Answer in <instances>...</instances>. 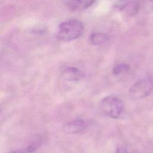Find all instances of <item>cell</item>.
<instances>
[{
	"label": "cell",
	"instance_id": "obj_1",
	"mask_svg": "<svg viewBox=\"0 0 153 153\" xmlns=\"http://www.w3.org/2000/svg\"><path fill=\"white\" fill-rule=\"evenodd\" d=\"M83 32L84 25L80 20L69 19L59 25L57 37L62 41H71L80 37Z\"/></svg>",
	"mask_w": 153,
	"mask_h": 153
},
{
	"label": "cell",
	"instance_id": "obj_2",
	"mask_svg": "<svg viewBox=\"0 0 153 153\" xmlns=\"http://www.w3.org/2000/svg\"><path fill=\"white\" fill-rule=\"evenodd\" d=\"M101 111L112 118H118L124 108L123 101L116 95L112 94L104 97L100 102Z\"/></svg>",
	"mask_w": 153,
	"mask_h": 153
},
{
	"label": "cell",
	"instance_id": "obj_3",
	"mask_svg": "<svg viewBox=\"0 0 153 153\" xmlns=\"http://www.w3.org/2000/svg\"><path fill=\"white\" fill-rule=\"evenodd\" d=\"M153 88V82L149 78L141 79L134 83L129 90L130 97L134 99H140L148 96Z\"/></svg>",
	"mask_w": 153,
	"mask_h": 153
},
{
	"label": "cell",
	"instance_id": "obj_4",
	"mask_svg": "<svg viewBox=\"0 0 153 153\" xmlns=\"http://www.w3.org/2000/svg\"><path fill=\"white\" fill-rule=\"evenodd\" d=\"M86 127L85 123L82 120H75L65 124L63 130L68 134H75L82 131Z\"/></svg>",
	"mask_w": 153,
	"mask_h": 153
},
{
	"label": "cell",
	"instance_id": "obj_5",
	"mask_svg": "<svg viewBox=\"0 0 153 153\" xmlns=\"http://www.w3.org/2000/svg\"><path fill=\"white\" fill-rule=\"evenodd\" d=\"M95 0H69V7L72 10H84L91 6Z\"/></svg>",
	"mask_w": 153,
	"mask_h": 153
},
{
	"label": "cell",
	"instance_id": "obj_6",
	"mask_svg": "<svg viewBox=\"0 0 153 153\" xmlns=\"http://www.w3.org/2000/svg\"><path fill=\"white\" fill-rule=\"evenodd\" d=\"M65 79L71 81H78L82 76L81 72L76 68L71 67L67 68L63 74Z\"/></svg>",
	"mask_w": 153,
	"mask_h": 153
},
{
	"label": "cell",
	"instance_id": "obj_7",
	"mask_svg": "<svg viewBox=\"0 0 153 153\" xmlns=\"http://www.w3.org/2000/svg\"><path fill=\"white\" fill-rule=\"evenodd\" d=\"M108 39V35L102 33H94L90 36V42L92 44L96 45L105 43Z\"/></svg>",
	"mask_w": 153,
	"mask_h": 153
},
{
	"label": "cell",
	"instance_id": "obj_8",
	"mask_svg": "<svg viewBox=\"0 0 153 153\" xmlns=\"http://www.w3.org/2000/svg\"><path fill=\"white\" fill-rule=\"evenodd\" d=\"M42 142V137L40 136H35L32 141L31 142L30 144L28 146L27 149V152L28 153H32L35 151L41 145Z\"/></svg>",
	"mask_w": 153,
	"mask_h": 153
},
{
	"label": "cell",
	"instance_id": "obj_9",
	"mask_svg": "<svg viewBox=\"0 0 153 153\" xmlns=\"http://www.w3.org/2000/svg\"><path fill=\"white\" fill-rule=\"evenodd\" d=\"M129 66L125 63H120L115 66L112 69V72L114 75H118L124 72L128 71L129 70Z\"/></svg>",
	"mask_w": 153,
	"mask_h": 153
},
{
	"label": "cell",
	"instance_id": "obj_10",
	"mask_svg": "<svg viewBox=\"0 0 153 153\" xmlns=\"http://www.w3.org/2000/svg\"><path fill=\"white\" fill-rule=\"evenodd\" d=\"M133 0H114V6L119 9L123 10Z\"/></svg>",
	"mask_w": 153,
	"mask_h": 153
},
{
	"label": "cell",
	"instance_id": "obj_11",
	"mask_svg": "<svg viewBox=\"0 0 153 153\" xmlns=\"http://www.w3.org/2000/svg\"><path fill=\"white\" fill-rule=\"evenodd\" d=\"M142 5L146 10L149 11L153 10V0H143Z\"/></svg>",
	"mask_w": 153,
	"mask_h": 153
},
{
	"label": "cell",
	"instance_id": "obj_12",
	"mask_svg": "<svg viewBox=\"0 0 153 153\" xmlns=\"http://www.w3.org/2000/svg\"><path fill=\"white\" fill-rule=\"evenodd\" d=\"M115 153H127V151L124 147H118Z\"/></svg>",
	"mask_w": 153,
	"mask_h": 153
},
{
	"label": "cell",
	"instance_id": "obj_13",
	"mask_svg": "<svg viewBox=\"0 0 153 153\" xmlns=\"http://www.w3.org/2000/svg\"><path fill=\"white\" fill-rule=\"evenodd\" d=\"M13 153H26V151H23V150H17V151H14Z\"/></svg>",
	"mask_w": 153,
	"mask_h": 153
}]
</instances>
